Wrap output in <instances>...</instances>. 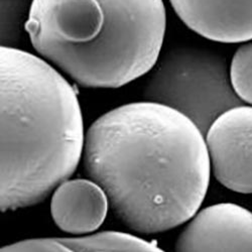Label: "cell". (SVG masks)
<instances>
[{"label": "cell", "instance_id": "obj_1", "mask_svg": "<svg viewBox=\"0 0 252 252\" xmlns=\"http://www.w3.org/2000/svg\"><path fill=\"white\" fill-rule=\"evenodd\" d=\"M83 163L106 193L115 217L138 233L174 229L198 212L211 161L196 123L166 105H122L93 122Z\"/></svg>", "mask_w": 252, "mask_h": 252}, {"label": "cell", "instance_id": "obj_2", "mask_svg": "<svg viewBox=\"0 0 252 252\" xmlns=\"http://www.w3.org/2000/svg\"><path fill=\"white\" fill-rule=\"evenodd\" d=\"M0 208L41 203L76 171L85 145L80 102L71 84L45 60L0 48Z\"/></svg>", "mask_w": 252, "mask_h": 252}, {"label": "cell", "instance_id": "obj_3", "mask_svg": "<svg viewBox=\"0 0 252 252\" xmlns=\"http://www.w3.org/2000/svg\"><path fill=\"white\" fill-rule=\"evenodd\" d=\"M166 29L162 0H32L34 50L77 84L116 89L150 72Z\"/></svg>", "mask_w": 252, "mask_h": 252}, {"label": "cell", "instance_id": "obj_4", "mask_svg": "<svg viewBox=\"0 0 252 252\" xmlns=\"http://www.w3.org/2000/svg\"><path fill=\"white\" fill-rule=\"evenodd\" d=\"M157 63L143 87L144 100L179 110L192 119L204 135L221 113L236 106L237 96L217 57L176 48Z\"/></svg>", "mask_w": 252, "mask_h": 252}, {"label": "cell", "instance_id": "obj_5", "mask_svg": "<svg viewBox=\"0 0 252 252\" xmlns=\"http://www.w3.org/2000/svg\"><path fill=\"white\" fill-rule=\"evenodd\" d=\"M211 170L228 190L252 194V106L221 113L205 134Z\"/></svg>", "mask_w": 252, "mask_h": 252}, {"label": "cell", "instance_id": "obj_6", "mask_svg": "<svg viewBox=\"0 0 252 252\" xmlns=\"http://www.w3.org/2000/svg\"><path fill=\"white\" fill-rule=\"evenodd\" d=\"M176 251H252V212L219 203L197 212L175 244Z\"/></svg>", "mask_w": 252, "mask_h": 252}, {"label": "cell", "instance_id": "obj_7", "mask_svg": "<svg viewBox=\"0 0 252 252\" xmlns=\"http://www.w3.org/2000/svg\"><path fill=\"white\" fill-rule=\"evenodd\" d=\"M182 22L201 36L222 44L252 39V0H170Z\"/></svg>", "mask_w": 252, "mask_h": 252}, {"label": "cell", "instance_id": "obj_8", "mask_svg": "<svg viewBox=\"0 0 252 252\" xmlns=\"http://www.w3.org/2000/svg\"><path fill=\"white\" fill-rule=\"evenodd\" d=\"M108 206L106 193L94 181L67 180L56 188L51 213L62 231L81 235L93 232L103 224Z\"/></svg>", "mask_w": 252, "mask_h": 252}, {"label": "cell", "instance_id": "obj_9", "mask_svg": "<svg viewBox=\"0 0 252 252\" xmlns=\"http://www.w3.org/2000/svg\"><path fill=\"white\" fill-rule=\"evenodd\" d=\"M56 240L62 251H162L156 243L116 231L80 237H57Z\"/></svg>", "mask_w": 252, "mask_h": 252}, {"label": "cell", "instance_id": "obj_10", "mask_svg": "<svg viewBox=\"0 0 252 252\" xmlns=\"http://www.w3.org/2000/svg\"><path fill=\"white\" fill-rule=\"evenodd\" d=\"M229 78L236 96L252 106V39L242 43L231 60Z\"/></svg>", "mask_w": 252, "mask_h": 252}, {"label": "cell", "instance_id": "obj_11", "mask_svg": "<svg viewBox=\"0 0 252 252\" xmlns=\"http://www.w3.org/2000/svg\"><path fill=\"white\" fill-rule=\"evenodd\" d=\"M29 0H1V46L19 44L29 18Z\"/></svg>", "mask_w": 252, "mask_h": 252}]
</instances>
